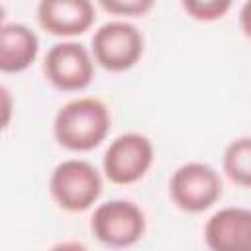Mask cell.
Here are the masks:
<instances>
[{"label": "cell", "instance_id": "cell-14", "mask_svg": "<svg viewBox=\"0 0 251 251\" xmlns=\"http://www.w3.org/2000/svg\"><path fill=\"white\" fill-rule=\"evenodd\" d=\"M239 27L243 35L251 39V0H245L239 8Z\"/></svg>", "mask_w": 251, "mask_h": 251}, {"label": "cell", "instance_id": "cell-8", "mask_svg": "<svg viewBox=\"0 0 251 251\" xmlns=\"http://www.w3.org/2000/svg\"><path fill=\"white\" fill-rule=\"evenodd\" d=\"M96 8L92 0H39L37 22L57 37H76L92 27Z\"/></svg>", "mask_w": 251, "mask_h": 251}, {"label": "cell", "instance_id": "cell-13", "mask_svg": "<svg viewBox=\"0 0 251 251\" xmlns=\"http://www.w3.org/2000/svg\"><path fill=\"white\" fill-rule=\"evenodd\" d=\"M108 14L120 18H139L145 16L153 6L155 0H96Z\"/></svg>", "mask_w": 251, "mask_h": 251}, {"label": "cell", "instance_id": "cell-15", "mask_svg": "<svg viewBox=\"0 0 251 251\" xmlns=\"http://www.w3.org/2000/svg\"><path fill=\"white\" fill-rule=\"evenodd\" d=\"M0 92H2V100H4V127H8V124H10V92H8V86H2Z\"/></svg>", "mask_w": 251, "mask_h": 251}, {"label": "cell", "instance_id": "cell-2", "mask_svg": "<svg viewBox=\"0 0 251 251\" xmlns=\"http://www.w3.org/2000/svg\"><path fill=\"white\" fill-rule=\"evenodd\" d=\"M49 194L61 210L84 212L102 194V175L84 159H65L49 176Z\"/></svg>", "mask_w": 251, "mask_h": 251}, {"label": "cell", "instance_id": "cell-9", "mask_svg": "<svg viewBox=\"0 0 251 251\" xmlns=\"http://www.w3.org/2000/svg\"><path fill=\"white\" fill-rule=\"evenodd\" d=\"M204 241L214 251H251V208L226 206L204 226Z\"/></svg>", "mask_w": 251, "mask_h": 251}, {"label": "cell", "instance_id": "cell-6", "mask_svg": "<svg viewBox=\"0 0 251 251\" xmlns=\"http://www.w3.org/2000/svg\"><path fill=\"white\" fill-rule=\"evenodd\" d=\"M155 159L153 143L139 131H127L110 141L102 157L104 176L114 184H133L147 175Z\"/></svg>", "mask_w": 251, "mask_h": 251}, {"label": "cell", "instance_id": "cell-12", "mask_svg": "<svg viewBox=\"0 0 251 251\" xmlns=\"http://www.w3.org/2000/svg\"><path fill=\"white\" fill-rule=\"evenodd\" d=\"M184 12L198 22H216L224 18L233 0H180Z\"/></svg>", "mask_w": 251, "mask_h": 251}, {"label": "cell", "instance_id": "cell-4", "mask_svg": "<svg viewBox=\"0 0 251 251\" xmlns=\"http://www.w3.org/2000/svg\"><path fill=\"white\" fill-rule=\"evenodd\" d=\"M145 39L137 25L126 20H110L92 35V57L110 73L131 69L143 55Z\"/></svg>", "mask_w": 251, "mask_h": 251}, {"label": "cell", "instance_id": "cell-3", "mask_svg": "<svg viewBox=\"0 0 251 251\" xmlns=\"http://www.w3.org/2000/svg\"><path fill=\"white\" fill-rule=\"evenodd\" d=\"M224 192L220 173L202 161L180 165L169 178L171 202L188 214H200L212 208Z\"/></svg>", "mask_w": 251, "mask_h": 251}, {"label": "cell", "instance_id": "cell-10", "mask_svg": "<svg viewBox=\"0 0 251 251\" xmlns=\"http://www.w3.org/2000/svg\"><path fill=\"white\" fill-rule=\"evenodd\" d=\"M39 53V39L24 24L4 22L0 27V69L2 73L25 71Z\"/></svg>", "mask_w": 251, "mask_h": 251}, {"label": "cell", "instance_id": "cell-1", "mask_svg": "<svg viewBox=\"0 0 251 251\" xmlns=\"http://www.w3.org/2000/svg\"><path fill=\"white\" fill-rule=\"evenodd\" d=\"M112 126L108 106L94 96H78L65 102L53 118L55 141L76 153L98 147Z\"/></svg>", "mask_w": 251, "mask_h": 251}, {"label": "cell", "instance_id": "cell-11", "mask_svg": "<svg viewBox=\"0 0 251 251\" xmlns=\"http://www.w3.org/2000/svg\"><path fill=\"white\" fill-rule=\"evenodd\" d=\"M222 171L233 184L251 188V135L235 137L226 145Z\"/></svg>", "mask_w": 251, "mask_h": 251}, {"label": "cell", "instance_id": "cell-7", "mask_svg": "<svg viewBox=\"0 0 251 251\" xmlns=\"http://www.w3.org/2000/svg\"><path fill=\"white\" fill-rule=\"evenodd\" d=\"M94 57L82 43L67 39L55 43L45 59L43 73L45 78L63 92L84 90L94 78Z\"/></svg>", "mask_w": 251, "mask_h": 251}, {"label": "cell", "instance_id": "cell-5", "mask_svg": "<svg viewBox=\"0 0 251 251\" xmlns=\"http://www.w3.org/2000/svg\"><path fill=\"white\" fill-rule=\"evenodd\" d=\"M147 229L145 212L131 200H106L98 204L90 218L92 235L108 247H129Z\"/></svg>", "mask_w": 251, "mask_h": 251}]
</instances>
